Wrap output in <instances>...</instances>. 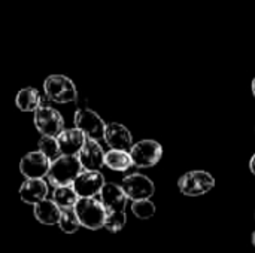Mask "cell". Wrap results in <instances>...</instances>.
Wrapping results in <instances>:
<instances>
[{
    "label": "cell",
    "mask_w": 255,
    "mask_h": 253,
    "mask_svg": "<svg viewBox=\"0 0 255 253\" xmlns=\"http://www.w3.org/2000/svg\"><path fill=\"white\" fill-rule=\"evenodd\" d=\"M49 188L43 179H25L19 186V198L30 206H36L37 203L46 200Z\"/></svg>",
    "instance_id": "cell-15"
},
{
    "label": "cell",
    "mask_w": 255,
    "mask_h": 253,
    "mask_svg": "<svg viewBox=\"0 0 255 253\" xmlns=\"http://www.w3.org/2000/svg\"><path fill=\"white\" fill-rule=\"evenodd\" d=\"M33 124L42 136L55 137V139L64 130V119H63L61 113L57 109H54L51 106H45V104H42L34 112Z\"/></svg>",
    "instance_id": "cell-5"
},
{
    "label": "cell",
    "mask_w": 255,
    "mask_h": 253,
    "mask_svg": "<svg viewBox=\"0 0 255 253\" xmlns=\"http://www.w3.org/2000/svg\"><path fill=\"white\" fill-rule=\"evenodd\" d=\"M85 142H87L85 134L78 128L63 130V133L57 137L60 154L66 157H76L84 148Z\"/></svg>",
    "instance_id": "cell-14"
},
{
    "label": "cell",
    "mask_w": 255,
    "mask_h": 253,
    "mask_svg": "<svg viewBox=\"0 0 255 253\" xmlns=\"http://www.w3.org/2000/svg\"><path fill=\"white\" fill-rule=\"evenodd\" d=\"M250 170H251V173L255 176V154L253 155L251 161H250Z\"/></svg>",
    "instance_id": "cell-24"
},
{
    "label": "cell",
    "mask_w": 255,
    "mask_h": 253,
    "mask_svg": "<svg viewBox=\"0 0 255 253\" xmlns=\"http://www.w3.org/2000/svg\"><path fill=\"white\" fill-rule=\"evenodd\" d=\"M79 197L75 192L72 186H60L54 188L52 192V201L60 207V209H75Z\"/></svg>",
    "instance_id": "cell-19"
},
{
    "label": "cell",
    "mask_w": 255,
    "mask_h": 253,
    "mask_svg": "<svg viewBox=\"0 0 255 253\" xmlns=\"http://www.w3.org/2000/svg\"><path fill=\"white\" fill-rule=\"evenodd\" d=\"M103 140L106 142V145L111 149H115V151H127V152H130L131 146L134 145L130 130L127 127H124L123 124H118V122L106 124Z\"/></svg>",
    "instance_id": "cell-11"
},
{
    "label": "cell",
    "mask_w": 255,
    "mask_h": 253,
    "mask_svg": "<svg viewBox=\"0 0 255 253\" xmlns=\"http://www.w3.org/2000/svg\"><path fill=\"white\" fill-rule=\"evenodd\" d=\"M127 224V215L126 212H111L106 216L105 228L109 233H120Z\"/></svg>",
    "instance_id": "cell-23"
},
{
    "label": "cell",
    "mask_w": 255,
    "mask_h": 253,
    "mask_svg": "<svg viewBox=\"0 0 255 253\" xmlns=\"http://www.w3.org/2000/svg\"><path fill=\"white\" fill-rule=\"evenodd\" d=\"M253 245H254V246H255V231H254V233H253Z\"/></svg>",
    "instance_id": "cell-26"
},
{
    "label": "cell",
    "mask_w": 255,
    "mask_h": 253,
    "mask_svg": "<svg viewBox=\"0 0 255 253\" xmlns=\"http://www.w3.org/2000/svg\"><path fill=\"white\" fill-rule=\"evenodd\" d=\"M49 167L51 161L39 151L25 154L19 161V171L25 179H43L48 174Z\"/></svg>",
    "instance_id": "cell-10"
},
{
    "label": "cell",
    "mask_w": 255,
    "mask_h": 253,
    "mask_svg": "<svg viewBox=\"0 0 255 253\" xmlns=\"http://www.w3.org/2000/svg\"><path fill=\"white\" fill-rule=\"evenodd\" d=\"M58 227L66 234H73L81 228V222H79V219L76 216L75 209H61L60 219H58Z\"/></svg>",
    "instance_id": "cell-20"
},
{
    "label": "cell",
    "mask_w": 255,
    "mask_h": 253,
    "mask_svg": "<svg viewBox=\"0 0 255 253\" xmlns=\"http://www.w3.org/2000/svg\"><path fill=\"white\" fill-rule=\"evenodd\" d=\"M215 188V177L205 170H193L182 174L178 180V189L187 197H202Z\"/></svg>",
    "instance_id": "cell-3"
},
{
    "label": "cell",
    "mask_w": 255,
    "mask_h": 253,
    "mask_svg": "<svg viewBox=\"0 0 255 253\" xmlns=\"http://www.w3.org/2000/svg\"><path fill=\"white\" fill-rule=\"evenodd\" d=\"M254 218H255V213H254Z\"/></svg>",
    "instance_id": "cell-27"
},
{
    "label": "cell",
    "mask_w": 255,
    "mask_h": 253,
    "mask_svg": "<svg viewBox=\"0 0 255 253\" xmlns=\"http://www.w3.org/2000/svg\"><path fill=\"white\" fill-rule=\"evenodd\" d=\"M15 103L21 112H36L42 106V95L36 88L27 86L18 91Z\"/></svg>",
    "instance_id": "cell-17"
},
{
    "label": "cell",
    "mask_w": 255,
    "mask_h": 253,
    "mask_svg": "<svg viewBox=\"0 0 255 253\" xmlns=\"http://www.w3.org/2000/svg\"><path fill=\"white\" fill-rule=\"evenodd\" d=\"M37 145H39V152L43 154L51 163L61 157L60 149H58V143H57V139H55V137L42 136V137L39 139V143H37Z\"/></svg>",
    "instance_id": "cell-21"
},
{
    "label": "cell",
    "mask_w": 255,
    "mask_h": 253,
    "mask_svg": "<svg viewBox=\"0 0 255 253\" xmlns=\"http://www.w3.org/2000/svg\"><path fill=\"white\" fill-rule=\"evenodd\" d=\"M130 157L133 166L139 169H151L160 163L163 157V146L157 140L145 139L131 146Z\"/></svg>",
    "instance_id": "cell-6"
},
{
    "label": "cell",
    "mask_w": 255,
    "mask_h": 253,
    "mask_svg": "<svg viewBox=\"0 0 255 253\" xmlns=\"http://www.w3.org/2000/svg\"><path fill=\"white\" fill-rule=\"evenodd\" d=\"M251 89H253V95H254V98H255V78L253 79V84H251Z\"/></svg>",
    "instance_id": "cell-25"
},
{
    "label": "cell",
    "mask_w": 255,
    "mask_h": 253,
    "mask_svg": "<svg viewBox=\"0 0 255 253\" xmlns=\"http://www.w3.org/2000/svg\"><path fill=\"white\" fill-rule=\"evenodd\" d=\"M78 160L85 170L100 171L105 166V151L96 140H87L81 152L78 154Z\"/></svg>",
    "instance_id": "cell-12"
},
{
    "label": "cell",
    "mask_w": 255,
    "mask_h": 253,
    "mask_svg": "<svg viewBox=\"0 0 255 253\" xmlns=\"http://www.w3.org/2000/svg\"><path fill=\"white\" fill-rule=\"evenodd\" d=\"M100 201L105 206L106 212H126L127 207V195L123 191L121 185L117 183H105L103 189L100 191Z\"/></svg>",
    "instance_id": "cell-13"
},
{
    "label": "cell",
    "mask_w": 255,
    "mask_h": 253,
    "mask_svg": "<svg viewBox=\"0 0 255 253\" xmlns=\"http://www.w3.org/2000/svg\"><path fill=\"white\" fill-rule=\"evenodd\" d=\"M105 166L108 169L114 170V171H126V170H128L133 166L130 152L111 149L109 152L105 154Z\"/></svg>",
    "instance_id": "cell-18"
},
{
    "label": "cell",
    "mask_w": 255,
    "mask_h": 253,
    "mask_svg": "<svg viewBox=\"0 0 255 253\" xmlns=\"http://www.w3.org/2000/svg\"><path fill=\"white\" fill-rule=\"evenodd\" d=\"M73 122H75V128L82 131L87 140L99 142L100 139H103L106 124L94 110L88 107H78V110L75 112Z\"/></svg>",
    "instance_id": "cell-7"
},
{
    "label": "cell",
    "mask_w": 255,
    "mask_h": 253,
    "mask_svg": "<svg viewBox=\"0 0 255 253\" xmlns=\"http://www.w3.org/2000/svg\"><path fill=\"white\" fill-rule=\"evenodd\" d=\"M81 171H82V166L78 157L61 155L60 158L51 163L46 177L54 188L72 186V183L75 182V179L79 176Z\"/></svg>",
    "instance_id": "cell-1"
},
{
    "label": "cell",
    "mask_w": 255,
    "mask_h": 253,
    "mask_svg": "<svg viewBox=\"0 0 255 253\" xmlns=\"http://www.w3.org/2000/svg\"><path fill=\"white\" fill-rule=\"evenodd\" d=\"M105 176L100 171L84 170L72 183V188L79 198H96L105 186Z\"/></svg>",
    "instance_id": "cell-9"
},
{
    "label": "cell",
    "mask_w": 255,
    "mask_h": 253,
    "mask_svg": "<svg viewBox=\"0 0 255 253\" xmlns=\"http://www.w3.org/2000/svg\"><path fill=\"white\" fill-rule=\"evenodd\" d=\"M123 191L126 192L127 198L131 201H142V200H151V197L155 192L154 182L140 173L128 174L123 179L121 183Z\"/></svg>",
    "instance_id": "cell-8"
},
{
    "label": "cell",
    "mask_w": 255,
    "mask_h": 253,
    "mask_svg": "<svg viewBox=\"0 0 255 253\" xmlns=\"http://www.w3.org/2000/svg\"><path fill=\"white\" fill-rule=\"evenodd\" d=\"M155 204L151 200H142V201H133L131 212L137 219H151L155 215Z\"/></svg>",
    "instance_id": "cell-22"
},
{
    "label": "cell",
    "mask_w": 255,
    "mask_h": 253,
    "mask_svg": "<svg viewBox=\"0 0 255 253\" xmlns=\"http://www.w3.org/2000/svg\"><path fill=\"white\" fill-rule=\"evenodd\" d=\"M76 216L81 222V227L97 231L100 228H105V221L108 216V212L100 200L97 198H79L75 206Z\"/></svg>",
    "instance_id": "cell-2"
},
{
    "label": "cell",
    "mask_w": 255,
    "mask_h": 253,
    "mask_svg": "<svg viewBox=\"0 0 255 253\" xmlns=\"http://www.w3.org/2000/svg\"><path fill=\"white\" fill-rule=\"evenodd\" d=\"M60 213H61V209L52 200H48V198L37 203L36 206H33V215H34L36 221L43 225L58 224Z\"/></svg>",
    "instance_id": "cell-16"
},
{
    "label": "cell",
    "mask_w": 255,
    "mask_h": 253,
    "mask_svg": "<svg viewBox=\"0 0 255 253\" xmlns=\"http://www.w3.org/2000/svg\"><path fill=\"white\" fill-rule=\"evenodd\" d=\"M43 91L48 100L66 104L78 98V91L73 81L64 75H51L43 82Z\"/></svg>",
    "instance_id": "cell-4"
}]
</instances>
